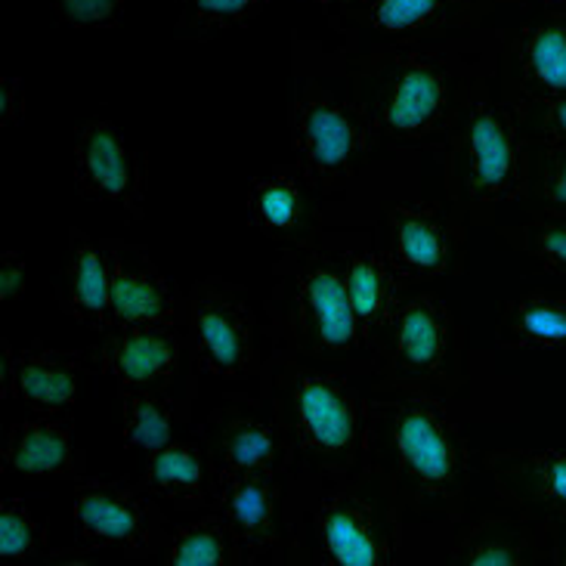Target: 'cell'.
Segmentation results:
<instances>
[{"label":"cell","instance_id":"cell-26","mask_svg":"<svg viewBox=\"0 0 566 566\" xmlns=\"http://www.w3.org/2000/svg\"><path fill=\"white\" fill-rule=\"evenodd\" d=\"M137 483L174 511H208L214 499V468L199 437H174L146 452Z\"/></svg>","mask_w":566,"mask_h":566},{"label":"cell","instance_id":"cell-15","mask_svg":"<svg viewBox=\"0 0 566 566\" xmlns=\"http://www.w3.org/2000/svg\"><path fill=\"white\" fill-rule=\"evenodd\" d=\"M495 0H366L332 19L347 53L440 41L474 31Z\"/></svg>","mask_w":566,"mask_h":566},{"label":"cell","instance_id":"cell-37","mask_svg":"<svg viewBox=\"0 0 566 566\" xmlns=\"http://www.w3.org/2000/svg\"><path fill=\"white\" fill-rule=\"evenodd\" d=\"M25 84L22 77L3 75L0 77V127L3 130H13L19 124L25 122Z\"/></svg>","mask_w":566,"mask_h":566},{"label":"cell","instance_id":"cell-12","mask_svg":"<svg viewBox=\"0 0 566 566\" xmlns=\"http://www.w3.org/2000/svg\"><path fill=\"white\" fill-rule=\"evenodd\" d=\"M245 214L248 223L279 251L319 242L337 230L368 227L325 199L304 170L294 165V158L248 180Z\"/></svg>","mask_w":566,"mask_h":566},{"label":"cell","instance_id":"cell-27","mask_svg":"<svg viewBox=\"0 0 566 566\" xmlns=\"http://www.w3.org/2000/svg\"><path fill=\"white\" fill-rule=\"evenodd\" d=\"M495 347L507 353H566V289L507 297L495 322Z\"/></svg>","mask_w":566,"mask_h":566},{"label":"cell","instance_id":"cell-32","mask_svg":"<svg viewBox=\"0 0 566 566\" xmlns=\"http://www.w3.org/2000/svg\"><path fill=\"white\" fill-rule=\"evenodd\" d=\"M266 7L270 0H184L180 31L192 41H208L220 31L245 29Z\"/></svg>","mask_w":566,"mask_h":566},{"label":"cell","instance_id":"cell-1","mask_svg":"<svg viewBox=\"0 0 566 566\" xmlns=\"http://www.w3.org/2000/svg\"><path fill=\"white\" fill-rule=\"evenodd\" d=\"M344 56L384 161L406 189H418L424 158H437L474 87L499 65V31Z\"/></svg>","mask_w":566,"mask_h":566},{"label":"cell","instance_id":"cell-25","mask_svg":"<svg viewBox=\"0 0 566 566\" xmlns=\"http://www.w3.org/2000/svg\"><path fill=\"white\" fill-rule=\"evenodd\" d=\"M56 304L91 335H106L115 328L112 316V273H108V254L103 239L91 232L69 227L65 239V258L56 273Z\"/></svg>","mask_w":566,"mask_h":566},{"label":"cell","instance_id":"cell-23","mask_svg":"<svg viewBox=\"0 0 566 566\" xmlns=\"http://www.w3.org/2000/svg\"><path fill=\"white\" fill-rule=\"evenodd\" d=\"M0 464L25 480H84L87 452L77 446L75 415H31L10 424L0 443Z\"/></svg>","mask_w":566,"mask_h":566},{"label":"cell","instance_id":"cell-24","mask_svg":"<svg viewBox=\"0 0 566 566\" xmlns=\"http://www.w3.org/2000/svg\"><path fill=\"white\" fill-rule=\"evenodd\" d=\"M84 371H91L84 350L25 344L15 347L13 375L0 387V399L19 402L31 415H75Z\"/></svg>","mask_w":566,"mask_h":566},{"label":"cell","instance_id":"cell-22","mask_svg":"<svg viewBox=\"0 0 566 566\" xmlns=\"http://www.w3.org/2000/svg\"><path fill=\"white\" fill-rule=\"evenodd\" d=\"M554 526L517 511H495L464 521L446 548L449 566H538L552 564Z\"/></svg>","mask_w":566,"mask_h":566},{"label":"cell","instance_id":"cell-17","mask_svg":"<svg viewBox=\"0 0 566 566\" xmlns=\"http://www.w3.org/2000/svg\"><path fill=\"white\" fill-rule=\"evenodd\" d=\"M499 31V77L514 106L566 93V10L523 13Z\"/></svg>","mask_w":566,"mask_h":566},{"label":"cell","instance_id":"cell-3","mask_svg":"<svg viewBox=\"0 0 566 566\" xmlns=\"http://www.w3.org/2000/svg\"><path fill=\"white\" fill-rule=\"evenodd\" d=\"M289 143L294 165L322 196L363 223H378L390 201L412 192L384 161L340 46L294 44Z\"/></svg>","mask_w":566,"mask_h":566},{"label":"cell","instance_id":"cell-14","mask_svg":"<svg viewBox=\"0 0 566 566\" xmlns=\"http://www.w3.org/2000/svg\"><path fill=\"white\" fill-rule=\"evenodd\" d=\"M72 180L81 199L112 208L127 220H143L153 184V161L146 149L130 143L122 124L96 115L75 127Z\"/></svg>","mask_w":566,"mask_h":566},{"label":"cell","instance_id":"cell-6","mask_svg":"<svg viewBox=\"0 0 566 566\" xmlns=\"http://www.w3.org/2000/svg\"><path fill=\"white\" fill-rule=\"evenodd\" d=\"M530 158L533 143L495 65L476 84L433 158L443 174V199L468 230L499 227L502 214L526 208Z\"/></svg>","mask_w":566,"mask_h":566},{"label":"cell","instance_id":"cell-11","mask_svg":"<svg viewBox=\"0 0 566 566\" xmlns=\"http://www.w3.org/2000/svg\"><path fill=\"white\" fill-rule=\"evenodd\" d=\"M378 230L390 261L412 285L459 276L464 266L468 223L446 199L402 192L384 208Z\"/></svg>","mask_w":566,"mask_h":566},{"label":"cell","instance_id":"cell-4","mask_svg":"<svg viewBox=\"0 0 566 566\" xmlns=\"http://www.w3.org/2000/svg\"><path fill=\"white\" fill-rule=\"evenodd\" d=\"M289 566L437 564L371 464L350 474H285Z\"/></svg>","mask_w":566,"mask_h":566},{"label":"cell","instance_id":"cell-9","mask_svg":"<svg viewBox=\"0 0 566 566\" xmlns=\"http://www.w3.org/2000/svg\"><path fill=\"white\" fill-rule=\"evenodd\" d=\"M184 335L192 366L205 378L258 384L263 356V322L245 291L223 276H205L186 289Z\"/></svg>","mask_w":566,"mask_h":566},{"label":"cell","instance_id":"cell-31","mask_svg":"<svg viewBox=\"0 0 566 566\" xmlns=\"http://www.w3.org/2000/svg\"><path fill=\"white\" fill-rule=\"evenodd\" d=\"M46 554L50 545H46L44 523L34 517V511L22 499L7 495L0 502V564H44Z\"/></svg>","mask_w":566,"mask_h":566},{"label":"cell","instance_id":"cell-36","mask_svg":"<svg viewBox=\"0 0 566 566\" xmlns=\"http://www.w3.org/2000/svg\"><path fill=\"white\" fill-rule=\"evenodd\" d=\"M29 291V258L22 251H3L0 254V301L15 304Z\"/></svg>","mask_w":566,"mask_h":566},{"label":"cell","instance_id":"cell-21","mask_svg":"<svg viewBox=\"0 0 566 566\" xmlns=\"http://www.w3.org/2000/svg\"><path fill=\"white\" fill-rule=\"evenodd\" d=\"M103 245L115 325H184L186 291L155 263L149 248L127 239H103Z\"/></svg>","mask_w":566,"mask_h":566},{"label":"cell","instance_id":"cell-5","mask_svg":"<svg viewBox=\"0 0 566 566\" xmlns=\"http://www.w3.org/2000/svg\"><path fill=\"white\" fill-rule=\"evenodd\" d=\"M340 232L279 254L263 297V337L266 347L340 368L368 387L378 375V363L344 285Z\"/></svg>","mask_w":566,"mask_h":566},{"label":"cell","instance_id":"cell-30","mask_svg":"<svg viewBox=\"0 0 566 566\" xmlns=\"http://www.w3.org/2000/svg\"><path fill=\"white\" fill-rule=\"evenodd\" d=\"M495 230L548 276L566 282V217L523 214L521 223H499Z\"/></svg>","mask_w":566,"mask_h":566},{"label":"cell","instance_id":"cell-16","mask_svg":"<svg viewBox=\"0 0 566 566\" xmlns=\"http://www.w3.org/2000/svg\"><path fill=\"white\" fill-rule=\"evenodd\" d=\"M214 476L227 474H276L291 468V446L273 409L263 397L232 394L217 402L196 428Z\"/></svg>","mask_w":566,"mask_h":566},{"label":"cell","instance_id":"cell-28","mask_svg":"<svg viewBox=\"0 0 566 566\" xmlns=\"http://www.w3.org/2000/svg\"><path fill=\"white\" fill-rule=\"evenodd\" d=\"M122 399V443L134 452H155L177 437L192 418L196 394H158V390H134L118 387Z\"/></svg>","mask_w":566,"mask_h":566},{"label":"cell","instance_id":"cell-10","mask_svg":"<svg viewBox=\"0 0 566 566\" xmlns=\"http://www.w3.org/2000/svg\"><path fill=\"white\" fill-rule=\"evenodd\" d=\"M72 523L81 545L127 560L158 557L170 530L161 502L137 480L108 476L77 480L72 492Z\"/></svg>","mask_w":566,"mask_h":566},{"label":"cell","instance_id":"cell-39","mask_svg":"<svg viewBox=\"0 0 566 566\" xmlns=\"http://www.w3.org/2000/svg\"><path fill=\"white\" fill-rule=\"evenodd\" d=\"M316 7H319V13L332 22L337 15L350 13L353 7H359V3H366V0H313Z\"/></svg>","mask_w":566,"mask_h":566},{"label":"cell","instance_id":"cell-7","mask_svg":"<svg viewBox=\"0 0 566 566\" xmlns=\"http://www.w3.org/2000/svg\"><path fill=\"white\" fill-rule=\"evenodd\" d=\"M258 394L291 446L289 471L350 474L366 468L368 394L340 368L266 347Z\"/></svg>","mask_w":566,"mask_h":566},{"label":"cell","instance_id":"cell-34","mask_svg":"<svg viewBox=\"0 0 566 566\" xmlns=\"http://www.w3.org/2000/svg\"><path fill=\"white\" fill-rule=\"evenodd\" d=\"M53 13L65 29L112 31L127 13V0H53Z\"/></svg>","mask_w":566,"mask_h":566},{"label":"cell","instance_id":"cell-35","mask_svg":"<svg viewBox=\"0 0 566 566\" xmlns=\"http://www.w3.org/2000/svg\"><path fill=\"white\" fill-rule=\"evenodd\" d=\"M514 108L533 146H566V93Z\"/></svg>","mask_w":566,"mask_h":566},{"label":"cell","instance_id":"cell-33","mask_svg":"<svg viewBox=\"0 0 566 566\" xmlns=\"http://www.w3.org/2000/svg\"><path fill=\"white\" fill-rule=\"evenodd\" d=\"M523 214L566 217V146H533Z\"/></svg>","mask_w":566,"mask_h":566},{"label":"cell","instance_id":"cell-40","mask_svg":"<svg viewBox=\"0 0 566 566\" xmlns=\"http://www.w3.org/2000/svg\"><path fill=\"white\" fill-rule=\"evenodd\" d=\"M552 564L554 566H566V523H557V526H554Z\"/></svg>","mask_w":566,"mask_h":566},{"label":"cell","instance_id":"cell-20","mask_svg":"<svg viewBox=\"0 0 566 566\" xmlns=\"http://www.w3.org/2000/svg\"><path fill=\"white\" fill-rule=\"evenodd\" d=\"M499 507L557 526L566 523V446H514L483 459Z\"/></svg>","mask_w":566,"mask_h":566},{"label":"cell","instance_id":"cell-2","mask_svg":"<svg viewBox=\"0 0 566 566\" xmlns=\"http://www.w3.org/2000/svg\"><path fill=\"white\" fill-rule=\"evenodd\" d=\"M480 399H440L402 390H371L366 464L381 476L394 502L437 564L468 507L471 421Z\"/></svg>","mask_w":566,"mask_h":566},{"label":"cell","instance_id":"cell-13","mask_svg":"<svg viewBox=\"0 0 566 566\" xmlns=\"http://www.w3.org/2000/svg\"><path fill=\"white\" fill-rule=\"evenodd\" d=\"M87 368L118 387L199 394L184 325H115L84 347Z\"/></svg>","mask_w":566,"mask_h":566},{"label":"cell","instance_id":"cell-19","mask_svg":"<svg viewBox=\"0 0 566 566\" xmlns=\"http://www.w3.org/2000/svg\"><path fill=\"white\" fill-rule=\"evenodd\" d=\"M337 251H340V270H344V285L350 294L353 313L363 325L366 344L371 347L375 363H378L384 332L394 319L399 297L412 289V282L399 273L397 263L390 261L378 223L340 232Z\"/></svg>","mask_w":566,"mask_h":566},{"label":"cell","instance_id":"cell-8","mask_svg":"<svg viewBox=\"0 0 566 566\" xmlns=\"http://www.w3.org/2000/svg\"><path fill=\"white\" fill-rule=\"evenodd\" d=\"M471 384V359L455 313L430 285H412L399 297L378 347L371 390H402L440 399H480Z\"/></svg>","mask_w":566,"mask_h":566},{"label":"cell","instance_id":"cell-18","mask_svg":"<svg viewBox=\"0 0 566 566\" xmlns=\"http://www.w3.org/2000/svg\"><path fill=\"white\" fill-rule=\"evenodd\" d=\"M211 507L230 523L232 536L245 554V566H289L285 476H214Z\"/></svg>","mask_w":566,"mask_h":566},{"label":"cell","instance_id":"cell-38","mask_svg":"<svg viewBox=\"0 0 566 566\" xmlns=\"http://www.w3.org/2000/svg\"><path fill=\"white\" fill-rule=\"evenodd\" d=\"M495 3H507V7H517L521 13H542V10H566V0H495Z\"/></svg>","mask_w":566,"mask_h":566},{"label":"cell","instance_id":"cell-29","mask_svg":"<svg viewBox=\"0 0 566 566\" xmlns=\"http://www.w3.org/2000/svg\"><path fill=\"white\" fill-rule=\"evenodd\" d=\"M158 560L170 566H245V554L223 514L208 507L196 521L170 526Z\"/></svg>","mask_w":566,"mask_h":566}]
</instances>
